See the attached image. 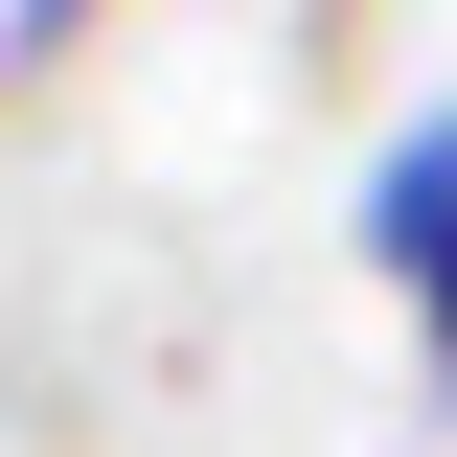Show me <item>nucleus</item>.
<instances>
[{
  "label": "nucleus",
  "mask_w": 457,
  "mask_h": 457,
  "mask_svg": "<svg viewBox=\"0 0 457 457\" xmlns=\"http://www.w3.org/2000/svg\"><path fill=\"white\" fill-rule=\"evenodd\" d=\"M92 23H114V0H0V69H69Z\"/></svg>",
  "instance_id": "2"
},
{
  "label": "nucleus",
  "mask_w": 457,
  "mask_h": 457,
  "mask_svg": "<svg viewBox=\"0 0 457 457\" xmlns=\"http://www.w3.org/2000/svg\"><path fill=\"white\" fill-rule=\"evenodd\" d=\"M366 275L411 297V343H435V389H457V92L389 114V161H366Z\"/></svg>",
  "instance_id": "1"
}]
</instances>
